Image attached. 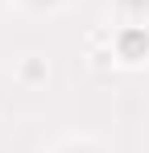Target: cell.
I'll list each match as a JSON object with an SVG mask.
<instances>
[{
  "label": "cell",
  "instance_id": "cell-1",
  "mask_svg": "<svg viewBox=\"0 0 149 153\" xmlns=\"http://www.w3.org/2000/svg\"><path fill=\"white\" fill-rule=\"evenodd\" d=\"M112 50L120 62H145L149 58V21H124L112 37Z\"/></svg>",
  "mask_w": 149,
  "mask_h": 153
},
{
  "label": "cell",
  "instance_id": "cell-2",
  "mask_svg": "<svg viewBox=\"0 0 149 153\" xmlns=\"http://www.w3.org/2000/svg\"><path fill=\"white\" fill-rule=\"evenodd\" d=\"M124 21H149V0H112Z\"/></svg>",
  "mask_w": 149,
  "mask_h": 153
},
{
  "label": "cell",
  "instance_id": "cell-3",
  "mask_svg": "<svg viewBox=\"0 0 149 153\" xmlns=\"http://www.w3.org/2000/svg\"><path fill=\"white\" fill-rule=\"evenodd\" d=\"M21 75L29 79V83H33V79H46V66H42L37 58H29V62H25V66H21Z\"/></svg>",
  "mask_w": 149,
  "mask_h": 153
},
{
  "label": "cell",
  "instance_id": "cell-4",
  "mask_svg": "<svg viewBox=\"0 0 149 153\" xmlns=\"http://www.w3.org/2000/svg\"><path fill=\"white\" fill-rule=\"evenodd\" d=\"M21 4H29V8H37V13H46V8H58L62 0H21Z\"/></svg>",
  "mask_w": 149,
  "mask_h": 153
},
{
  "label": "cell",
  "instance_id": "cell-5",
  "mask_svg": "<svg viewBox=\"0 0 149 153\" xmlns=\"http://www.w3.org/2000/svg\"><path fill=\"white\" fill-rule=\"evenodd\" d=\"M66 153H91V149H87V145H71Z\"/></svg>",
  "mask_w": 149,
  "mask_h": 153
}]
</instances>
